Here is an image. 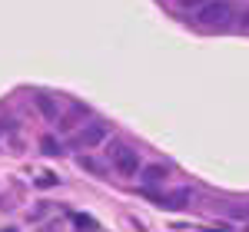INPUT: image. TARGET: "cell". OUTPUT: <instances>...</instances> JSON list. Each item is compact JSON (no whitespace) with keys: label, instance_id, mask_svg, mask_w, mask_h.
Masks as SVG:
<instances>
[{"label":"cell","instance_id":"cell-11","mask_svg":"<svg viewBox=\"0 0 249 232\" xmlns=\"http://www.w3.org/2000/svg\"><path fill=\"white\" fill-rule=\"evenodd\" d=\"M53 182H57V176H53V173H40L37 176V186H40V189H50Z\"/></svg>","mask_w":249,"mask_h":232},{"label":"cell","instance_id":"cell-6","mask_svg":"<svg viewBox=\"0 0 249 232\" xmlns=\"http://www.w3.org/2000/svg\"><path fill=\"white\" fill-rule=\"evenodd\" d=\"M193 196H190V189H176V193L170 196V199H163V206H170V209H179V206H186Z\"/></svg>","mask_w":249,"mask_h":232},{"label":"cell","instance_id":"cell-2","mask_svg":"<svg viewBox=\"0 0 249 232\" xmlns=\"http://www.w3.org/2000/svg\"><path fill=\"white\" fill-rule=\"evenodd\" d=\"M110 163L116 166L120 176H136V169H140V156L130 146H116L113 153H110Z\"/></svg>","mask_w":249,"mask_h":232},{"label":"cell","instance_id":"cell-4","mask_svg":"<svg viewBox=\"0 0 249 232\" xmlns=\"http://www.w3.org/2000/svg\"><path fill=\"white\" fill-rule=\"evenodd\" d=\"M34 103H37V110L43 113V119H50V123H57V103L50 97H43V93H37L34 97Z\"/></svg>","mask_w":249,"mask_h":232},{"label":"cell","instance_id":"cell-14","mask_svg":"<svg viewBox=\"0 0 249 232\" xmlns=\"http://www.w3.org/2000/svg\"><path fill=\"white\" fill-rule=\"evenodd\" d=\"M3 232H17V229H3Z\"/></svg>","mask_w":249,"mask_h":232},{"label":"cell","instance_id":"cell-1","mask_svg":"<svg viewBox=\"0 0 249 232\" xmlns=\"http://www.w3.org/2000/svg\"><path fill=\"white\" fill-rule=\"evenodd\" d=\"M239 10H243V3H236V0H206L193 20L203 27V30H226L232 20L239 17Z\"/></svg>","mask_w":249,"mask_h":232},{"label":"cell","instance_id":"cell-8","mask_svg":"<svg viewBox=\"0 0 249 232\" xmlns=\"http://www.w3.org/2000/svg\"><path fill=\"white\" fill-rule=\"evenodd\" d=\"M40 149H43L47 156H60V143L53 139V136H43V139H40Z\"/></svg>","mask_w":249,"mask_h":232},{"label":"cell","instance_id":"cell-9","mask_svg":"<svg viewBox=\"0 0 249 232\" xmlns=\"http://www.w3.org/2000/svg\"><path fill=\"white\" fill-rule=\"evenodd\" d=\"M80 169H90V173H103V166H100L96 159H90V156H80Z\"/></svg>","mask_w":249,"mask_h":232},{"label":"cell","instance_id":"cell-7","mask_svg":"<svg viewBox=\"0 0 249 232\" xmlns=\"http://www.w3.org/2000/svg\"><path fill=\"white\" fill-rule=\"evenodd\" d=\"M73 226H77L80 232H93L96 229V222L90 219V215H83V213H73Z\"/></svg>","mask_w":249,"mask_h":232},{"label":"cell","instance_id":"cell-5","mask_svg":"<svg viewBox=\"0 0 249 232\" xmlns=\"http://www.w3.org/2000/svg\"><path fill=\"white\" fill-rule=\"evenodd\" d=\"M163 179H166V169H163V166H146V169H143V182H146V186H160Z\"/></svg>","mask_w":249,"mask_h":232},{"label":"cell","instance_id":"cell-12","mask_svg":"<svg viewBox=\"0 0 249 232\" xmlns=\"http://www.w3.org/2000/svg\"><path fill=\"white\" fill-rule=\"evenodd\" d=\"M236 27L249 30V3H243V10H239V17H236Z\"/></svg>","mask_w":249,"mask_h":232},{"label":"cell","instance_id":"cell-3","mask_svg":"<svg viewBox=\"0 0 249 232\" xmlns=\"http://www.w3.org/2000/svg\"><path fill=\"white\" fill-rule=\"evenodd\" d=\"M107 133H110V130H107L103 123H87V126L77 133V143L83 146V149H93V146H100V143L107 139Z\"/></svg>","mask_w":249,"mask_h":232},{"label":"cell","instance_id":"cell-13","mask_svg":"<svg viewBox=\"0 0 249 232\" xmlns=\"http://www.w3.org/2000/svg\"><path fill=\"white\" fill-rule=\"evenodd\" d=\"M206 232H232V229H230V226H210Z\"/></svg>","mask_w":249,"mask_h":232},{"label":"cell","instance_id":"cell-10","mask_svg":"<svg viewBox=\"0 0 249 232\" xmlns=\"http://www.w3.org/2000/svg\"><path fill=\"white\" fill-rule=\"evenodd\" d=\"M203 3H206V0H176V7H179V10H190V14H196Z\"/></svg>","mask_w":249,"mask_h":232}]
</instances>
